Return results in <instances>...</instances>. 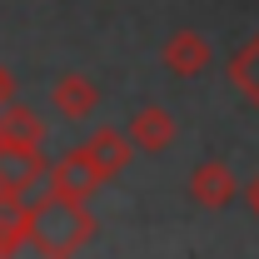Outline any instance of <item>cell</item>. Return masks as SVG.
Wrapping results in <instances>:
<instances>
[{"label": "cell", "mask_w": 259, "mask_h": 259, "mask_svg": "<svg viewBox=\"0 0 259 259\" xmlns=\"http://www.w3.org/2000/svg\"><path fill=\"white\" fill-rule=\"evenodd\" d=\"M160 65L169 75H180V80H194V75L209 70V40L199 30H175L160 45Z\"/></svg>", "instance_id": "2"}, {"label": "cell", "mask_w": 259, "mask_h": 259, "mask_svg": "<svg viewBox=\"0 0 259 259\" xmlns=\"http://www.w3.org/2000/svg\"><path fill=\"white\" fill-rule=\"evenodd\" d=\"M40 120H35V110H25V105H5L0 110V145H10V150H40Z\"/></svg>", "instance_id": "6"}, {"label": "cell", "mask_w": 259, "mask_h": 259, "mask_svg": "<svg viewBox=\"0 0 259 259\" xmlns=\"http://www.w3.org/2000/svg\"><path fill=\"white\" fill-rule=\"evenodd\" d=\"M100 180H105V175L90 164V155H85L80 145H75V150H70V155L55 164V194H65V199H85V194L95 190Z\"/></svg>", "instance_id": "4"}, {"label": "cell", "mask_w": 259, "mask_h": 259, "mask_svg": "<svg viewBox=\"0 0 259 259\" xmlns=\"http://www.w3.org/2000/svg\"><path fill=\"white\" fill-rule=\"evenodd\" d=\"M130 140H135L140 150H169V140H175V115H169L164 105H145V110L130 120Z\"/></svg>", "instance_id": "5"}, {"label": "cell", "mask_w": 259, "mask_h": 259, "mask_svg": "<svg viewBox=\"0 0 259 259\" xmlns=\"http://www.w3.org/2000/svg\"><path fill=\"white\" fill-rule=\"evenodd\" d=\"M50 105L60 110L65 120H85V115L100 105V85L90 80V75L70 70V75H60V80L50 85Z\"/></svg>", "instance_id": "3"}, {"label": "cell", "mask_w": 259, "mask_h": 259, "mask_svg": "<svg viewBox=\"0 0 259 259\" xmlns=\"http://www.w3.org/2000/svg\"><path fill=\"white\" fill-rule=\"evenodd\" d=\"M249 194H254V204H259V180H254V190H249Z\"/></svg>", "instance_id": "13"}, {"label": "cell", "mask_w": 259, "mask_h": 259, "mask_svg": "<svg viewBox=\"0 0 259 259\" xmlns=\"http://www.w3.org/2000/svg\"><path fill=\"white\" fill-rule=\"evenodd\" d=\"M10 100H15V75H10V70L0 65V110H5Z\"/></svg>", "instance_id": "12"}, {"label": "cell", "mask_w": 259, "mask_h": 259, "mask_svg": "<svg viewBox=\"0 0 259 259\" xmlns=\"http://www.w3.org/2000/svg\"><path fill=\"white\" fill-rule=\"evenodd\" d=\"M80 150L90 155V164H95L100 175H115V169L130 160V140L120 135V130H95V135H90Z\"/></svg>", "instance_id": "8"}, {"label": "cell", "mask_w": 259, "mask_h": 259, "mask_svg": "<svg viewBox=\"0 0 259 259\" xmlns=\"http://www.w3.org/2000/svg\"><path fill=\"white\" fill-rule=\"evenodd\" d=\"M35 175H40V150H10V145H0V194L5 199H15Z\"/></svg>", "instance_id": "7"}, {"label": "cell", "mask_w": 259, "mask_h": 259, "mask_svg": "<svg viewBox=\"0 0 259 259\" xmlns=\"http://www.w3.org/2000/svg\"><path fill=\"white\" fill-rule=\"evenodd\" d=\"M190 190H194L199 204H225L229 194H234V175H229L225 160H209V164H199V169H194Z\"/></svg>", "instance_id": "10"}, {"label": "cell", "mask_w": 259, "mask_h": 259, "mask_svg": "<svg viewBox=\"0 0 259 259\" xmlns=\"http://www.w3.org/2000/svg\"><path fill=\"white\" fill-rule=\"evenodd\" d=\"M90 229L95 225H90V214L80 209V199H65V194H50V199L30 214V239L40 244L45 259H65Z\"/></svg>", "instance_id": "1"}, {"label": "cell", "mask_w": 259, "mask_h": 259, "mask_svg": "<svg viewBox=\"0 0 259 259\" xmlns=\"http://www.w3.org/2000/svg\"><path fill=\"white\" fill-rule=\"evenodd\" d=\"M229 85H234V90L259 110V35L229 55Z\"/></svg>", "instance_id": "9"}, {"label": "cell", "mask_w": 259, "mask_h": 259, "mask_svg": "<svg viewBox=\"0 0 259 259\" xmlns=\"http://www.w3.org/2000/svg\"><path fill=\"white\" fill-rule=\"evenodd\" d=\"M25 234H30V214H20V209H15V199H5V194H0V259L15 254Z\"/></svg>", "instance_id": "11"}]
</instances>
